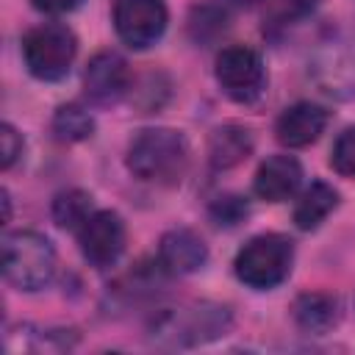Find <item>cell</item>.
<instances>
[{
	"label": "cell",
	"instance_id": "obj_12",
	"mask_svg": "<svg viewBox=\"0 0 355 355\" xmlns=\"http://www.w3.org/2000/svg\"><path fill=\"white\" fill-rule=\"evenodd\" d=\"M327 111L316 103H294L288 105L277 122H275V136L283 147H308L313 144L324 128H327Z\"/></svg>",
	"mask_w": 355,
	"mask_h": 355
},
{
	"label": "cell",
	"instance_id": "obj_9",
	"mask_svg": "<svg viewBox=\"0 0 355 355\" xmlns=\"http://www.w3.org/2000/svg\"><path fill=\"white\" fill-rule=\"evenodd\" d=\"M78 244L83 258L92 266L105 269V266H114L125 252L128 227L116 211H94L89 222L78 230Z\"/></svg>",
	"mask_w": 355,
	"mask_h": 355
},
{
	"label": "cell",
	"instance_id": "obj_21",
	"mask_svg": "<svg viewBox=\"0 0 355 355\" xmlns=\"http://www.w3.org/2000/svg\"><path fill=\"white\" fill-rule=\"evenodd\" d=\"M330 164H333V169H336L338 175L355 178V128H347V130L336 139Z\"/></svg>",
	"mask_w": 355,
	"mask_h": 355
},
{
	"label": "cell",
	"instance_id": "obj_13",
	"mask_svg": "<svg viewBox=\"0 0 355 355\" xmlns=\"http://www.w3.org/2000/svg\"><path fill=\"white\" fill-rule=\"evenodd\" d=\"M300 183H302V166L294 155H269L266 161H261L252 189L266 202H283L297 194Z\"/></svg>",
	"mask_w": 355,
	"mask_h": 355
},
{
	"label": "cell",
	"instance_id": "obj_11",
	"mask_svg": "<svg viewBox=\"0 0 355 355\" xmlns=\"http://www.w3.org/2000/svg\"><path fill=\"white\" fill-rule=\"evenodd\" d=\"M208 261L205 241L189 227H172L158 241V266L169 275H191Z\"/></svg>",
	"mask_w": 355,
	"mask_h": 355
},
{
	"label": "cell",
	"instance_id": "obj_24",
	"mask_svg": "<svg viewBox=\"0 0 355 355\" xmlns=\"http://www.w3.org/2000/svg\"><path fill=\"white\" fill-rule=\"evenodd\" d=\"M239 3H244V6H255V3H261V0H239Z\"/></svg>",
	"mask_w": 355,
	"mask_h": 355
},
{
	"label": "cell",
	"instance_id": "obj_5",
	"mask_svg": "<svg viewBox=\"0 0 355 355\" xmlns=\"http://www.w3.org/2000/svg\"><path fill=\"white\" fill-rule=\"evenodd\" d=\"M78 55V39L64 22H42L22 36V58L33 78L61 80Z\"/></svg>",
	"mask_w": 355,
	"mask_h": 355
},
{
	"label": "cell",
	"instance_id": "obj_23",
	"mask_svg": "<svg viewBox=\"0 0 355 355\" xmlns=\"http://www.w3.org/2000/svg\"><path fill=\"white\" fill-rule=\"evenodd\" d=\"M31 3L42 14H69L83 6V0H31Z\"/></svg>",
	"mask_w": 355,
	"mask_h": 355
},
{
	"label": "cell",
	"instance_id": "obj_2",
	"mask_svg": "<svg viewBox=\"0 0 355 355\" xmlns=\"http://www.w3.org/2000/svg\"><path fill=\"white\" fill-rule=\"evenodd\" d=\"M3 277L19 291H39L55 277L58 255L47 236L36 230H14L3 239Z\"/></svg>",
	"mask_w": 355,
	"mask_h": 355
},
{
	"label": "cell",
	"instance_id": "obj_4",
	"mask_svg": "<svg viewBox=\"0 0 355 355\" xmlns=\"http://www.w3.org/2000/svg\"><path fill=\"white\" fill-rule=\"evenodd\" d=\"M294 266V241L283 233H261L252 236L233 261L236 277L255 288V291H269L280 286Z\"/></svg>",
	"mask_w": 355,
	"mask_h": 355
},
{
	"label": "cell",
	"instance_id": "obj_17",
	"mask_svg": "<svg viewBox=\"0 0 355 355\" xmlns=\"http://www.w3.org/2000/svg\"><path fill=\"white\" fill-rule=\"evenodd\" d=\"M50 214H53V222H55L61 230L78 233V230L89 222V216L94 214V200H92V194L83 191V189H67V191H58V194H55Z\"/></svg>",
	"mask_w": 355,
	"mask_h": 355
},
{
	"label": "cell",
	"instance_id": "obj_3",
	"mask_svg": "<svg viewBox=\"0 0 355 355\" xmlns=\"http://www.w3.org/2000/svg\"><path fill=\"white\" fill-rule=\"evenodd\" d=\"M233 316L227 305L219 302H191L161 313L153 324V338L166 347H194L214 341L227 333Z\"/></svg>",
	"mask_w": 355,
	"mask_h": 355
},
{
	"label": "cell",
	"instance_id": "obj_7",
	"mask_svg": "<svg viewBox=\"0 0 355 355\" xmlns=\"http://www.w3.org/2000/svg\"><path fill=\"white\" fill-rule=\"evenodd\" d=\"M216 83L233 103H255L266 86L261 55L247 44L225 47L216 55Z\"/></svg>",
	"mask_w": 355,
	"mask_h": 355
},
{
	"label": "cell",
	"instance_id": "obj_6",
	"mask_svg": "<svg viewBox=\"0 0 355 355\" xmlns=\"http://www.w3.org/2000/svg\"><path fill=\"white\" fill-rule=\"evenodd\" d=\"M311 80L333 100L355 97V33H336L311 58Z\"/></svg>",
	"mask_w": 355,
	"mask_h": 355
},
{
	"label": "cell",
	"instance_id": "obj_15",
	"mask_svg": "<svg viewBox=\"0 0 355 355\" xmlns=\"http://www.w3.org/2000/svg\"><path fill=\"white\" fill-rule=\"evenodd\" d=\"M291 316H294V324L302 330V333H311V336H324L330 333L338 319H341V305L333 294H324V291H305L294 300L291 305Z\"/></svg>",
	"mask_w": 355,
	"mask_h": 355
},
{
	"label": "cell",
	"instance_id": "obj_14",
	"mask_svg": "<svg viewBox=\"0 0 355 355\" xmlns=\"http://www.w3.org/2000/svg\"><path fill=\"white\" fill-rule=\"evenodd\" d=\"M252 147H255V136L250 128L239 122H225L214 128L208 136V161L214 169H233L241 161H247Z\"/></svg>",
	"mask_w": 355,
	"mask_h": 355
},
{
	"label": "cell",
	"instance_id": "obj_20",
	"mask_svg": "<svg viewBox=\"0 0 355 355\" xmlns=\"http://www.w3.org/2000/svg\"><path fill=\"white\" fill-rule=\"evenodd\" d=\"M211 219L216 222V225H225V227H236L239 222H244L247 219V214H250V205H247V200L244 197H239V194H225V197H216L214 202H211Z\"/></svg>",
	"mask_w": 355,
	"mask_h": 355
},
{
	"label": "cell",
	"instance_id": "obj_16",
	"mask_svg": "<svg viewBox=\"0 0 355 355\" xmlns=\"http://www.w3.org/2000/svg\"><path fill=\"white\" fill-rule=\"evenodd\" d=\"M336 205H338V191L324 180H313L294 205V225L300 230H316L336 211Z\"/></svg>",
	"mask_w": 355,
	"mask_h": 355
},
{
	"label": "cell",
	"instance_id": "obj_1",
	"mask_svg": "<svg viewBox=\"0 0 355 355\" xmlns=\"http://www.w3.org/2000/svg\"><path fill=\"white\" fill-rule=\"evenodd\" d=\"M128 169L133 178L155 186H175L189 169V141L172 128L139 130L128 144Z\"/></svg>",
	"mask_w": 355,
	"mask_h": 355
},
{
	"label": "cell",
	"instance_id": "obj_18",
	"mask_svg": "<svg viewBox=\"0 0 355 355\" xmlns=\"http://www.w3.org/2000/svg\"><path fill=\"white\" fill-rule=\"evenodd\" d=\"M50 128H53V136L58 141L78 144V141H86L94 133V116L78 103H64V105L55 108Z\"/></svg>",
	"mask_w": 355,
	"mask_h": 355
},
{
	"label": "cell",
	"instance_id": "obj_8",
	"mask_svg": "<svg viewBox=\"0 0 355 355\" xmlns=\"http://www.w3.org/2000/svg\"><path fill=\"white\" fill-rule=\"evenodd\" d=\"M169 22V11L164 0H116L114 3V28L116 36L133 47L147 50L155 44Z\"/></svg>",
	"mask_w": 355,
	"mask_h": 355
},
{
	"label": "cell",
	"instance_id": "obj_10",
	"mask_svg": "<svg viewBox=\"0 0 355 355\" xmlns=\"http://www.w3.org/2000/svg\"><path fill=\"white\" fill-rule=\"evenodd\" d=\"M83 89H86V97L94 105H114V103H119L128 94V89H130L128 61L116 50H100L86 64Z\"/></svg>",
	"mask_w": 355,
	"mask_h": 355
},
{
	"label": "cell",
	"instance_id": "obj_22",
	"mask_svg": "<svg viewBox=\"0 0 355 355\" xmlns=\"http://www.w3.org/2000/svg\"><path fill=\"white\" fill-rule=\"evenodd\" d=\"M0 164H3V169H11L14 166V161L22 155V136L17 133V128L14 125H8V122H3L0 125Z\"/></svg>",
	"mask_w": 355,
	"mask_h": 355
},
{
	"label": "cell",
	"instance_id": "obj_19",
	"mask_svg": "<svg viewBox=\"0 0 355 355\" xmlns=\"http://www.w3.org/2000/svg\"><path fill=\"white\" fill-rule=\"evenodd\" d=\"M64 330H33L31 324H19L8 330L6 349L8 352H42V349H67L72 341L61 336Z\"/></svg>",
	"mask_w": 355,
	"mask_h": 355
}]
</instances>
